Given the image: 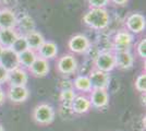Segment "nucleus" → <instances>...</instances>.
Returning <instances> with one entry per match:
<instances>
[{"mask_svg": "<svg viewBox=\"0 0 146 131\" xmlns=\"http://www.w3.org/2000/svg\"><path fill=\"white\" fill-rule=\"evenodd\" d=\"M24 36H25V39H26V43H27L29 49H32V50H34V51H37L38 48H39V47L43 45L44 42L46 41L43 34H42L40 32L36 31V30H34V31L25 34Z\"/></svg>", "mask_w": 146, "mask_h": 131, "instance_id": "19", "label": "nucleus"}, {"mask_svg": "<svg viewBox=\"0 0 146 131\" xmlns=\"http://www.w3.org/2000/svg\"><path fill=\"white\" fill-rule=\"evenodd\" d=\"M11 49H12L14 53H17L18 55L21 54V53H23V51H25L26 49H29L27 43H26V39H25L24 35H19V37L17 38V41L13 43Z\"/></svg>", "mask_w": 146, "mask_h": 131, "instance_id": "24", "label": "nucleus"}, {"mask_svg": "<svg viewBox=\"0 0 146 131\" xmlns=\"http://www.w3.org/2000/svg\"><path fill=\"white\" fill-rule=\"evenodd\" d=\"M0 5L3 6V8L11 9L18 5V0H0Z\"/></svg>", "mask_w": 146, "mask_h": 131, "instance_id": "28", "label": "nucleus"}, {"mask_svg": "<svg viewBox=\"0 0 146 131\" xmlns=\"http://www.w3.org/2000/svg\"><path fill=\"white\" fill-rule=\"evenodd\" d=\"M35 26L36 25H35L34 19L32 17H30L29 14H25L23 17H21L20 19H18L15 29H19V34L20 35H25L30 32L34 31Z\"/></svg>", "mask_w": 146, "mask_h": 131, "instance_id": "20", "label": "nucleus"}, {"mask_svg": "<svg viewBox=\"0 0 146 131\" xmlns=\"http://www.w3.org/2000/svg\"><path fill=\"white\" fill-rule=\"evenodd\" d=\"M82 22L93 30L102 31L107 29L109 25V13L106 9H90L83 15Z\"/></svg>", "mask_w": 146, "mask_h": 131, "instance_id": "1", "label": "nucleus"}, {"mask_svg": "<svg viewBox=\"0 0 146 131\" xmlns=\"http://www.w3.org/2000/svg\"><path fill=\"white\" fill-rule=\"evenodd\" d=\"M29 96L30 92L26 86H10L8 91V98L12 103H23Z\"/></svg>", "mask_w": 146, "mask_h": 131, "instance_id": "18", "label": "nucleus"}, {"mask_svg": "<svg viewBox=\"0 0 146 131\" xmlns=\"http://www.w3.org/2000/svg\"><path fill=\"white\" fill-rule=\"evenodd\" d=\"M68 48L73 54H79V55L85 54L91 48L90 38L84 34H75L69 39Z\"/></svg>", "mask_w": 146, "mask_h": 131, "instance_id": "4", "label": "nucleus"}, {"mask_svg": "<svg viewBox=\"0 0 146 131\" xmlns=\"http://www.w3.org/2000/svg\"><path fill=\"white\" fill-rule=\"evenodd\" d=\"M125 30L133 35L141 34L146 27V19L142 13L134 12L129 14L125 20Z\"/></svg>", "mask_w": 146, "mask_h": 131, "instance_id": "5", "label": "nucleus"}, {"mask_svg": "<svg viewBox=\"0 0 146 131\" xmlns=\"http://www.w3.org/2000/svg\"><path fill=\"white\" fill-rule=\"evenodd\" d=\"M33 118L39 125H49L55 119V109L51 105L46 103L39 104L33 110Z\"/></svg>", "mask_w": 146, "mask_h": 131, "instance_id": "2", "label": "nucleus"}, {"mask_svg": "<svg viewBox=\"0 0 146 131\" xmlns=\"http://www.w3.org/2000/svg\"><path fill=\"white\" fill-rule=\"evenodd\" d=\"M0 131H5V130H3V127H2L1 125H0Z\"/></svg>", "mask_w": 146, "mask_h": 131, "instance_id": "33", "label": "nucleus"}, {"mask_svg": "<svg viewBox=\"0 0 146 131\" xmlns=\"http://www.w3.org/2000/svg\"><path fill=\"white\" fill-rule=\"evenodd\" d=\"M0 87H1V85H0Z\"/></svg>", "mask_w": 146, "mask_h": 131, "instance_id": "34", "label": "nucleus"}, {"mask_svg": "<svg viewBox=\"0 0 146 131\" xmlns=\"http://www.w3.org/2000/svg\"><path fill=\"white\" fill-rule=\"evenodd\" d=\"M37 58L36 51L32 49H26L25 51L19 54V63L20 67L23 69H29L32 66V63L35 61Z\"/></svg>", "mask_w": 146, "mask_h": 131, "instance_id": "22", "label": "nucleus"}, {"mask_svg": "<svg viewBox=\"0 0 146 131\" xmlns=\"http://www.w3.org/2000/svg\"><path fill=\"white\" fill-rule=\"evenodd\" d=\"M72 84H73V88H75L76 91H80V92H91L92 90H93L91 80H90L88 75H84V74L78 75L73 80Z\"/></svg>", "mask_w": 146, "mask_h": 131, "instance_id": "21", "label": "nucleus"}, {"mask_svg": "<svg viewBox=\"0 0 146 131\" xmlns=\"http://www.w3.org/2000/svg\"><path fill=\"white\" fill-rule=\"evenodd\" d=\"M113 56H115L116 68L120 69V70H129L133 67L134 57L130 50L113 51Z\"/></svg>", "mask_w": 146, "mask_h": 131, "instance_id": "9", "label": "nucleus"}, {"mask_svg": "<svg viewBox=\"0 0 146 131\" xmlns=\"http://www.w3.org/2000/svg\"><path fill=\"white\" fill-rule=\"evenodd\" d=\"M92 83V87L94 88H100V90H107L110 83V75L107 72H103L94 69L88 75Z\"/></svg>", "mask_w": 146, "mask_h": 131, "instance_id": "11", "label": "nucleus"}, {"mask_svg": "<svg viewBox=\"0 0 146 131\" xmlns=\"http://www.w3.org/2000/svg\"><path fill=\"white\" fill-rule=\"evenodd\" d=\"M75 96H76V94L74 92V88L61 90L60 100H61V103H62V105H64V106H70Z\"/></svg>", "mask_w": 146, "mask_h": 131, "instance_id": "23", "label": "nucleus"}, {"mask_svg": "<svg viewBox=\"0 0 146 131\" xmlns=\"http://www.w3.org/2000/svg\"><path fill=\"white\" fill-rule=\"evenodd\" d=\"M90 9H106L109 5V0H87Z\"/></svg>", "mask_w": 146, "mask_h": 131, "instance_id": "26", "label": "nucleus"}, {"mask_svg": "<svg viewBox=\"0 0 146 131\" xmlns=\"http://www.w3.org/2000/svg\"><path fill=\"white\" fill-rule=\"evenodd\" d=\"M109 2L116 5V6H125L129 2V0H109Z\"/></svg>", "mask_w": 146, "mask_h": 131, "instance_id": "30", "label": "nucleus"}, {"mask_svg": "<svg viewBox=\"0 0 146 131\" xmlns=\"http://www.w3.org/2000/svg\"><path fill=\"white\" fill-rule=\"evenodd\" d=\"M0 65L7 71H11L20 67L19 63V55L14 53L11 48H5L0 56Z\"/></svg>", "mask_w": 146, "mask_h": 131, "instance_id": "10", "label": "nucleus"}, {"mask_svg": "<svg viewBox=\"0 0 146 131\" xmlns=\"http://www.w3.org/2000/svg\"><path fill=\"white\" fill-rule=\"evenodd\" d=\"M5 98H6V94H5V92H3V90L0 87V104L3 103Z\"/></svg>", "mask_w": 146, "mask_h": 131, "instance_id": "31", "label": "nucleus"}, {"mask_svg": "<svg viewBox=\"0 0 146 131\" xmlns=\"http://www.w3.org/2000/svg\"><path fill=\"white\" fill-rule=\"evenodd\" d=\"M134 42V35L127 30H120L113 36V49L115 51L130 50Z\"/></svg>", "mask_w": 146, "mask_h": 131, "instance_id": "7", "label": "nucleus"}, {"mask_svg": "<svg viewBox=\"0 0 146 131\" xmlns=\"http://www.w3.org/2000/svg\"><path fill=\"white\" fill-rule=\"evenodd\" d=\"M134 85H135L136 91H139L141 93H145V91H146V74L145 73H141V74L136 78Z\"/></svg>", "mask_w": 146, "mask_h": 131, "instance_id": "25", "label": "nucleus"}, {"mask_svg": "<svg viewBox=\"0 0 146 131\" xmlns=\"http://www.w3.org/2000/svg\"><path fill=\"white\" fill-rule=\"evenodd\" d=\"M2 50H3V48L0 46V56H1V54H2Z\"/></svg>", "mask_w": 146, "mask_h": 131, "instance_id": "32", "label": "nucleus"}, {"mask_svg": "<svg viewBox=\"0 0 146 131\" xmlns=\"http://www.w3.org/2000/svg\"><path fill=\"white\" fill-rule=\"evenodd\" d=\"M18 18L11 9H0V29H15Z\"/></svg>", "mask_w": 146, "mask_h": 131, "instance_id": "14", "label": "nucleus"}, {"mask_svg": "<svg viewBox=\"0 0 146 131\" xmlns=\"http://www.w3.org/2000/svg\"><path fill=\"white\" fill-rule=\"evenodd\" d=\"M27 70H29V72L31 74L36 76V78H44V76H46L48 74L49 72L48 60L37 56L35 61L32 63V66Z\"/></svg>", "mask_w": 146, "mask_h": 131, "instance_id": "13", "label": "nucleus"}, {"mask_svg": "<svg viewBox=\"0 0 146 131\" xmlns=\"http://www.w3.org/2000/svg\"><path fill=\"white\" fill-rule=\"evenodd\" d=\"M19 35L20 34L15 29H0V46L3 49L11 48Z\"/></svg>", "mask_w": 146, "mask_h": 131, "instance_id": "17", "label": "nucleus"}, {"mask_svg": "<svg viewBox=\"0 0 146 131\" xmlns=\"http://www.w3.org/2000/svg\"><path fill=\"white\" fill-rule=\"evenodd\" d=\"M136 53L140 58L145 59L146 58V38H142L140 42L137 43L136 46Z\"/></svg>", "mask_w": 146, "mask_h": 131, "instance_id": "27", "label": "nucleus"}, {"mask_svg": "<svg viewBox=\"0 0 146 131\" xmlns=\"http://www.w3.org/2000/svg\"><path fill=\"white\" fill-rule=\"evenodd\" d=\"M116 68L112 51H100L94 59V69L109 73Z\"/></svg>", "mask_w": 146, "mask_h": 131, "instance_id": "3", "label": "nucleus"}, {"mask_svg": "<svg viewBox=\"0 0 146 131\" xmlns=\"http://www.w3.org/2000/svg\"><path fill=\"white\" fill-rule=\"evenodd\" d=\"M71 110L73 114H78V115H83L91 109V102L90 98L85 95H76L74 97L73 102L71 103Z\"/></svg>", "mask_w": 146, "mask_h": 131, "instance_id": "15", "label": "nucleus"}, {"mask_svg": "<svg viewBox=\"0 0 146 131\" xmlns=\"http://www.w3.org/2000/svg\"><path fill=\"white\" fill-rule=\"evenodd\" d=\"M57 70L63 75H70L76 72L78 70V61L72 54H64L57 61Z\"/></svg>", "mask_w": 146, "mask_h": 131, "instance_id": "6", "label": "nucleus"}, {"mask_svg": "<svg viewBox=\"0 0 146 131\" xmlns=\"http://www.w3.org/2000/svg\"><path fill=\"white\" fill-rule=\"evenodd\" d=\"M8 73H9V71H7L6 69L0 65V85H2L3 83H6L7 82Z\"/></svg>", "mask_w": 146, "mask_h": 131, "instance_id": "29", "label": "nucleus"}, {"mask_svg": "<svg viewBox=\"0 0 146 131\" xmlns=\"http://www.w3.org/2000/svg\"><path fill=\"white\" fill-rule=\"evenodd\" d=\"M29 81V73L25 69L19 68L9 71L7 82L10 84V86H26V83Z\"/></svg>", "mask_w": 146, "mask_h": 131, "instance_id": "8", "label": "nucleus"}, {"mask_svg": "<svg viewBox=\"0 0 146 131\" xmlns=\"http://www.w3.org/2000/svg\"><path fill=\"white\" fill-rule=\"evenodd\" d=\"M91 97L90 102L91 105L97 109H102L108 106L109 104V94L107 90H100V88H94L91 91Z\"/></svg>", "mask_w": 146, "mask_h": 131, "instance_id": "12", "label": "nucleus"}, {"mask_svg": "<svg viewBox=\"0 0 146 131\" xmlns=\"http://www.w3.org/2000/svg\"><path fill=\"white\" fill-rule=\"evenodd\" d=\"M36 54L38 57L44 58L46 60L52 59L58 55V46L52 41H45L43 45L38 48Z\"/></svg>", "mask_w": 146, "mask_h": 131, "instance_id": "16", "label": "nucleus"}]
</instances>
